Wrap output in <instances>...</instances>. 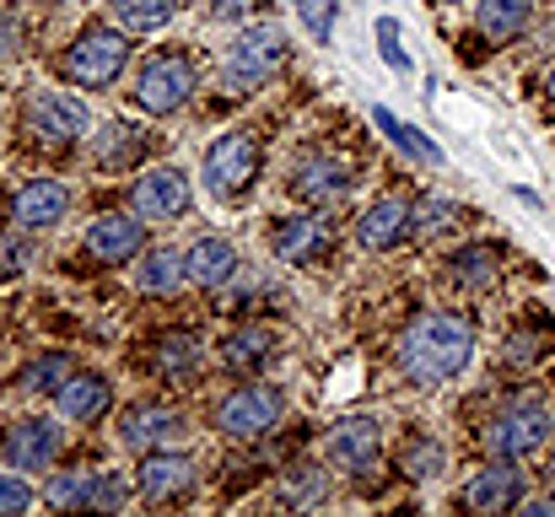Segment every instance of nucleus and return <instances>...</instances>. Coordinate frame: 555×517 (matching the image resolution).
Here are the masks:
<instances>
[{"mask_svg":"<svg viewBox=\"0 0 555 517\" xmlns=\"http://www.w3.org/2000/svg\"><path fill=\"white\" fill-rule=\"evenodd\" d=\"M545 98H551V103H555V70H551V76H545Z\"/></svg>","mask_w":555,"mask_h":517,"instance_id":"43","label":"nucleus"},{"mask_svg":"<svg viewBox=\"0 0 555 517\" xmlns=\"http://www.w3.org/2000/svg\"><path fill=\"white\" fill-rule=\"evenodd\" d=\"M393 361L415 388H442L475 361V329L459 313H415L393 345Z\"/></svg>","mask_w":555,"mask_h":517,"instance_id":"1","label":"nucleus"},{"mask_svg":"<svg viewBox=\"0 0 555 517\" xmlns=\"http://www.w3.org/2000/svg\"><path fill=\"white\" fill-rule=\"evenodd\" d=\"M65 210H70V189L60 178H33L11 194V227L22 232H49L65 221Z\"/></svg>","mask_w":555,"mask_h":517,"instance_id":"18","label":"nucleus"},{"mask_svg":"<svg viewBox=\"0 0 555 517\" xmlns=\"http://www.w3.org/2000/svg\"><path fill=\"white\" fill-rule=\"evenodd\" d=\"M16 49H22V27H16L11 11H0V60H11Z\"/></svg>","mask_w":555,"mask_h":517,"instance_id":"40","label":"nucleus"},{"mask_svg":"<svg viewBox=\"0 0 555 517\" xmlns=\"http://www.w3.org/2000/svg\"><path fill=\"white\" fill-rule=\"evenodd\" d=\"M372 125L383 130V141H388L399 157H410V163H426V168H437V163H442V152H437V146H431V141L415 130V125H404L393 108H372Z\"/></svg>","mask_w":555,"mask_h":517,"instance_id":"27","label":"nucleus"},{"mask_svg":"<svg viewBox=\"0 0 555 517\" xmlns=\"http://www.w3.org/2000/svg\"><path fill=\"white\" fill-rule=\"evenodd\" d=\"M297 16L308 22L313 43H330V33H335V0H297Z\"/></svg>","mask_w":555,"mask_h":517,"instance_id":"36","label":"nucleus"},{"mask_svg":"<svg viewBox=\"0 0 555 517\" xmlns=\"http://www.w3.org/2000/svg\"><path fill=\"white\" fill-rule=\"evenodd\" d=\"M330 248H335V227H330V216H319V210L286 216V221L275 227V259H286V264L330 259Z\"/></svg>","mask_w":555,"mask_h":517,"instance_id":"20","label":"nucleus"},{"mask_svg":"<svg viewBox=\"0 0 555 517\" xmlns=\"http://www.w3.org/2000/svg\"><path fill=\"white\" fill-rule=\"evenodd\" d=\"M189 98H194V65H189V54L157 49V54L141 60V70H135V81H130V103H135L141 114L168 119V114L184 108Z\"/></svg>","mask_w":555,"mask_h":517,"instance_id":"5","label":"nucleus"},{"mask_svg":"<svg viewBox=\"0 0 555 517\" xmlns=\"http://www.w3.org/2000/svg\"><path fill=\"white\" fill-rule=\"evenodd\" d=\"M199 172H205V189L216 199H237L254 178H259V141L248 130H227L205 146L199 157Z\"/></svg>","mask_w":555,"mask_h":517,"instance_id":"7","label":"nucleus"},{"mask_svg":"<svg viewBox=\"0 0 555 517\" xmlns=\"http://www.w3.org/2000/svg\"><path fill=\"white\" fill-rule=\"evenodd\" d=\"M410 232H415V199H404V194H377L367 205V216L357 221V243H362L367 254L399 248Z\"/></svg>","mask_w":555,"mask_h":517,"instance_id":"15","label":"nucleus"},{"mask_svg":"<svg viewBox=\"0 0 555 517\" xmlns=\"http://www.w3.org/2000/svg\"><path fill=\"white\" fill-rule=\"evenodd\" d=\"M551 345H555V329L545 335V340H540V335H524V329H518V335L507 340V361H513V366H524V361L534 366V361H540V356H545Z\"/></svg>","mask_w":555,"mask_h":517,"instance_id":"38","label":"nucleus"},{"mask_svg":"<svg viewBox=\"0 0 555 517\" xmlns=\"http://www.w3.org/2000/svg\"><path fill=\"white\" fill-rule=\"evenodd\" d=\"M27 130H33V141L43 152H65V146H76L92 130V114H87L81 98L49 87V92H33L27 98Z\"/></svg>","mask_w":555,"mask_h":517,"instance_id":"8","label":"nucleus"},{"mask_svg":"<svg viewBox=\"0 0 555 517\" xmlns=\"http://www.w3.org/2000/svg\"><path fill=\"white\" fill-rule=\"evenodd\" d=\"M125 65H130V33L125 27H108V22H92L70 43V54H65L60 70H65V81H76L87 92H103V87H114L125 76Z\"/></svg>","mask_w":555,"mask_h":517,"instance_id":"3","label":"nucleus"},{"mask_svg":"<svg viewBox=\"0 0 555 517\" xmlns=\"http://www.w3.org/2000/svg\"><path fill=\"white\" fill-rule=\"evenodd\" d=\"M448 469V448H442V437H431V431H410L404 442H399V475L404 480H437Z\"/></svg>","mask_w":555,"mask_h":517,"instance_id":"28","label":"nucleus"},{"mask_svg":"<svg viewBox=\"0 0 555 517\" xmlns=\"http://www.w3.org/2000/svg\"><path fill=\"white\" fill-rule=\"evenodd\" d=\"M281 65H286V27H281V22H248V27L232 38L227 60H221V92L248 98V92H259Z\"/></svg>","mask_w":555,"mask_h":517,"instance_id":"2","label":"nucleus"},{"mask_svg":"<svg viewBox=\"0 0 555 517\" xmlns=\"http://www.w3.org/2000/svg\"><path fill=\"white\" fill-rule=\"evenodd\" d=\"M324 496H330V475H324L319 464H313V469L302 464V469H286V475H281V502H286V507H319Z\"/></svg>","mask_w":555,"mask_h":517,"instance_id":"33","label":"nucleus"},{"mask_svg":"<svg viewBox=\"0 0 555 517\" xmlns=\"http://www.w3.org/2000/svg\"><path fill=\"white\" fill-rule=\"evenodd\" d=\"M545 486H551V491H555V464H551V469H545Z\"/></svg>","mask_w":555,"mask_h":517,"instance_id":"44","label":"nucleus"},{"mask_svg":"<svg viewBox=\"0 0 555 517\" xmlns=\"http://www.w3.org/2000/svg\"><path fill=\"white\" fill-rule=\"evenodd\" d=\"M43 502L49 507H81V513H119L130 502V486L108 469H70V475L49 480Z\"/></svg>","mask_w":555,"mask_h":517,"instance_id":"10","label":"nucleus"},{"mask_svg":"<svg viewBox=\"0 0 555 517\" xmlns=\"http://www.w3.org/2000/svg\"><path fill=\"white\" fill-rule=\"evenodd\" d=\"M152 366H157L163 383H189V377L199 372V340H194L189 329L163 335V340L152 345Z\"/></svg>","mask_w":555,"mask_h":517,"instance_id":"26","label":"nucleus"},{"mask_svg":"<svg viewBox=\"0 0 555 517\" xmlns=\"http://www.w3.org/2000/svg\"><path fill=\"white\" fill-rule=\"evenodd\" d=\"M141 146H146L141 130H130V125H103L92 157H98V168H125L130 157H141Z\"/></svg>","mask_w":555,"mask_h":517,"instance_id":"32","label":"nucleus"},{"mask_svg":"<svg viewBox=\"0 0 555 517\" xmlns=\"http://www.w3.org/2000/svg\"><path fill=\"white\" fill-rule=\"evenodd\" d=\"M377 453H383V431H377L372 415H346L324 437V458L340 475H367L372 464H377Z\"/></svg>","mask_w":555,"mask_h":517,"instance_id":"13","label":"nucleus"},{"mask_svg":"<svg viewBox=\"0 0 555 517\" xmlns=\"http://www.w3.org/2000/svg\"><path fill=\"white\" fill-rule=\"evenodd\" d=\"M135 491H141V502H152V507L184 502L189 491H194V464H189L184 453L152 448V453H141V469H135Z\"/></svg>","mask_w":555,"mask_h":517,"instance_id":"14","label":"nucleus"},{"mask_svg":"<svg viewBox=\"0 0 555 517\" xmlns=\"http://www.w3.org/2000/svg\"><path fill=\"white\" fill-rule=\"evenodd\" d=\"M65 453V431L54 415H27V421H11L5 437H0V458L22 475H43L54 469V458Z\"/></svg>","mask_w":555,"mask_h":517,"instance_id":"9","label":"nucleus"},{"mask_svg":"<svg viewBox=\"0 0 555 517\" xmlns=\"http://www.w3.org/2000/svg\"><path fill=\"white\" fill-rule=\"evenodd\" d=\"M189 431V421L173 410V404H130L119 415V442L130 453H152V448H168Z\"/></svg>","mask_w":555,"mask_h":517,"instance_id":"17","label":"nucleus"},{"mask_svg":"<svg viewBox=\"0 0 555 517\" xmlns=\"http://www.w3.org/2000/svg\"><path fill=\"white\" fill-rule=\"evenodd\" d=\"M524 502V475H518V464L513 458H491V464H480L469 480H464V491H459V507L464 513H513Z\"/></svg>","mask_w":555,"mask_h":517,"instance_id":"12","label":"nucleus"},{"mask_svg":"<svg viewBox=\"0 0 555 517\" xmlns=\"http://www.w3.org/2000/svg\"><path fill=\"white\" fill-rule=\"evenodd\" d=\"M518 513L524 517H555V491L551 496H524V502H518Z\"/></svg>","mask_w":555,"mask_h":517,"instance_id":"42","label":"nucleus"},{"mask_svg":"<svg viewBox=\"0 0 555 517\" xmlns=\"http://www.w3.org/2000/svg\"><path fill=\"white\" fill-rule=\"evenodd\" d=\"M184 270H189V286H199V292H221V286L237 275V248H232L227 237L205 232V237L189 243Z\"/></svg>","mask_w":555,"mask_h":517,"instance_id":"21","label":"nucleus"},{"mask_svg":"<svg viewBox=\"0 0 555 517\" xmlns=\"http://www.w3.org/2000/svg\"><path fill=\"white\" fill-rule=\"evenodd\" d=\"M551 437H555L551 410L534 404V399H518V404H507L496 421H486L480 448H486L491 458H513V464H524V458H540V453L551 448Z\"/></svg>","mask_w":555,"mask_h":517,"instance_id":"4","label":"nucleus"},{"mask_svg":"<svg viewBox=\"0 0 555 517\" xmlns=\"http://www.w3.org/2000/svg\"><path fill=\"white\" fill-rule=\"evenodd\" d=\"M448 281L464 286V292H491L502 281V254L486 248V243H469V248L448 254Z\"/></svg>","mask_w":555,"mask_h":517,"instance_id":"24","label":"nucleus"},{"mask_svg":"<svg viewBox=\"0 0 555 517\" xmlns=\"http://www.w3.org/2000/svg\"><path fill=\"white\" fill-rule=\"evenodd\" d=\"M480 33L491 43H513L529 22H534V0H480Z\"/></svg>","mask_w":555,"mask_h":517,"instance_id":"29","label":"nucleus"},{"mask_svg":"<svg viewBox=\"0 0 555 517\" xmlns=\"http://www.w3.org/2000/svg\"><path fill=\"white\" fill-rule=\"evenodd\" d=\"M377 49H383V60H388V70H410V54H404V38H399V22L393 16H377Z\"/></svg>","mask_w":555,"mask_h":517,"instance_id":"35","label":"nucleus"},{"mask_svg":"<svg viewBox=\"0 0 555 517\" xmlns=\"http://www.w3.org/2000/svg\"><path fill=\"white\" fill-rule=\"evenodd\" d=\"M459 216V205L453 199H442V194H426V199H415V232L426 237V232H437V227H448Z\"/></svg>","mask_w":555,"mask_h":517,"instance_id":"34","label":"nucleus"},{"mask_svg":"<svg viewBox=\"0 0 555 517\" xmlns=\"http://www.w3.org/2000/svg\"><path fill=\"white\" fill-rule=\"evenodd\" d=\"M54 404H60V415H65V421L92 426L98 415H108V404H114V383H108L103 372H70V377H65V388L54 393Z\"/></svg>","mask_w":555,"mask_h":517,"instance_id":"22","label":"nucleus"},{"mask_svg":"<svg viewBox=\"0 0 555 517\" xmlns=\"http://www.w3.org/2000/svg\"><path fill=\"white\" fill-rule=\"evenodd\" d=\"M146 243V221L141 216H125V210H103L92 227H87V254L98 264H130Z\"/></svg>","mask_w":555,"mask_h":517,"instance_id":"19","label":"nucleus"},{"mask_svg":"<svg viewBox=\"0 0 555 517\" xmlns=\"http://www.w3.org/2000/svg\"><path fill=\"white\" fill-rule=\"evenodd\" d=\"M254 5H259V0H210V16H216V22H243Z\"/></svg>","mask_w":555,"mask_h":517,"instance_id":"41","label":"nucleus"},{"mask_svg":"<svg viewBox=\"0 0 555 517\" xmlns=\"http://www.w3.org/2000/svg\"><path fill=\"white\" fill-rule=\"evenodd\" d=\"M189 199H194V183H189V172L173 168V163L146 168L135 178V189H130V210H135L141 221H179L189 210Z\"/></svg>","mask_w":555,"mask_h":517,"instance_id":"11","label":"nucleus"},{"mask_svg":"<svg viewBox=\"0 0 555 517\" xmlns=\"http://www.w3.org/2000/svg\"><path fill=\"white\" fill-rule=\"evenodd\" d=\"M292 194H297L308 210L340 205V199L351 194V168H346L340 157H324V152L297 157V168H292Z\"/></svg>","mask_w":555,"mask_h":517,"instance_id":"16","label":"nucleus"},{"mask_svg":"<svg viewBox=\"0 0 555 517\" xmlns=\"http://www.w3.org/2000/svg\"><path fill=\"white\" fill-rule=\"evenodd\" d=\"M27 507H33V491H27L22 469L0 475V513H27Z\"/></svg>","mask_w":555,"mask_h":517,"instance_id":"39","label":"nucleus"},{"mask_svg":"<svg viewBox=\"0 0 555 517\" xmlns=\"http://www.w3.org/2000/svg\"><path fill=\"white\" fill-rule=\"evenodd\" d=\"M275 356V335L264 329V324H237V329H227V340H221V366H232V372H254V366H264Z\"/></svg>","mask_w":555,"mask_h":517,"instance_id":"25","label":"nucleus"},{"mask_svg":"<svg viewBox=\"0 0 555 517\" xmlns=\"http://www.w3.org/2000/svg\"><path fill=\"white\" fill-rule=\"evenodd\" d=\"M437 5H459V0H437Z\"/></svg>","mask_w":555,"mask_h":517,"instance_id":"45","label":"nucleus"},{"mask_svg":"<svg viewBox=\"0 0 555 517\" xmlns=\"http://www.w3.org/2000/svg\"><path fill=\"white\" fill-rule=\"evenodd\" d=\"M286 415V393L275 388V383H243V388H232L221 404H216V431L221 437H232V442H254V437H264V431H275V421Z\"/></svg>","mask_w":555,"mask_h":517,"instance_id":"6","label":"nucleus"},{"mask_svg":"<svg viewBox=\"0 0 555 517\" xmlns=\"http://www.w3.org/2000/svg\"><path fill=\"white\" fill-rule=\"evenodd\" d=\"M27 259H33V254H27V243H22V227H16V232L0 227V281H5V275H22Z\"/></svg>","mask_w":555,"mask_h":517,"instance_id":"37","label":"nucleus"},{"mask_svg":"<svg viewBox=\"0 0 555 517\" xmlns=\"http://www.w3.org/2000/svg\"><path fill=\"white\" fill-rule=\"evenodd\" d=\"M189 281L184 254L179 248H152V254H135V292L146 297H179Z\"/></svg>","mask_w":555,"mask_h":517,"instance_id":"23","label":"nucleus"},{"mask_svg":"<svg viewBox=\"0 0 555 517\" xmlns=\"http://www.w3.org/2000/svg\"><path fill=\"white\" fill-rule=\"evenodd\" d=\"M114 16L125 33H157L179 16V0H114Z\"/></svg>","mask_w":555,"mask_h":517,"instance_id":"31","label":"nucleus"},{"mask_svg":"<svg viewBox=\"0 0 555 517\" xmlns=\"http://www.w3.org/2000/svg\"><path fill=\"white\" fill-rule=\"evenodd\" d=\"M70 372H76V361H70L65 350H43V356H33V361L16 372V388H22V393H60Z\"/></svg>","mask_w":555,"mask_h":517,"instance_id":"30","label":"nucleus"}]
</instances>
